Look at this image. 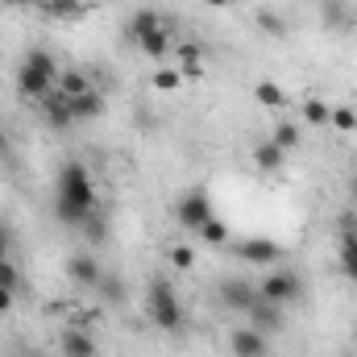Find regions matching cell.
<instances>
[{
    "mask_svg": "<svg viewBox=\"0 0 357 357\" xmlns=\"http://www.w3.org/2000/svg\"><path fill=\"white\" fill-rule=\"evenodd\" d=\"M96 212V183L84 162H63V171L54 178V216L67 229H79V220Z\"/></svg>",
    "mask_w": 357,
    "mask_h": 357,
    "instance_id": "cell-1",
    "label": "cell"
},
{
    "mask_svg": "<svg viewBox=\"0 0 357 357\" xmlns=\"http://www.w3.org/2000/svg\"><path fill=\"white\" fill-rule=\"evenodd\" d=\"M59 63H54V54L50 50H42V46H33V50H25V59L17 63V71H13V79H17V91L21 96H29V100H42V96H50V91L59 88Z\"/></svg>",
    "mask_w": 357,
    "mask_h": 357,
    "instance_id": "cell-2",
    "label": "cell"
},
{
    "mask_svg": "<svg viewBox=\"0 0 357 357\" xmlns=\"http://www.w3.org/2000/svg\"><path fill=\"white\" fill-rule=\"evenodd\" d=\"M146 312L150 320L162 328V333H178L183 328V303H178V291L171 287V278H150V291H146Z\"/></svg>",
    "mask_w": 357,
    "mask_h": 357,
    "instance_id": "cell-3",
    "label": "cell"
},
{
    "mask_svg": "<svg viewBox=\"0 0 357 357\" xmlns=\"http://www.w3.org/2000/svg\"><path fill=\"white\" fill-rule=\"evenodd\" d=\"M212 216H216V212H212V195H208L204 187H191V191H183L175 199V220L183 229H191V233H199Z\"/></svg>",
    "mask_w": 357,
    "mask_h": 357,
    "instance_id": "cell-4",
    "label": "cell"
},
{
    "mask_svg": "<svg viewBox=\"0 0 357 357\" xmlns=\"http://www.w3.org/2000/svg\"><path fill=\"white\" fill-rule=\"evenodd\" d=\"M258 295L270 299V303H278V307H287V303H295L303 295V278L295 270H274V274H266L258 282Z\"/></svg>",
    "mask_w": 357,
    "mask_h": 357,
    "instance_id": "cell-5",
    "label": "cell"
},
{
    "mask_svg": "<svg viewBox=\"0 0 357 357\" xmlns=\"http://www.w3.org/2000/svg\"><path fill=\"white\" fill-rule=\"evenodd\" d=\"M258 299H262L258 282H250V278H220V303L229 312H250Z\"/></svg>",
    "mask_w": 357,
    "mask_h": 357,
    "instance_id": "cell-6",
    "label": "cell"
},
{
    "mask_svg": "<svg viewBox=\"0 0 357 357\" xmlns=\"http://www.w3.org/2000/svg\"><path fill=\"white\" fill-rule=\"evenodd\" d=\"M233 254L241 262H250V266H274V262H282V245L270 241V237H250V241L233 245Z\"/></svg>",
    "mask_w": 357,
    "mask_h": 357,
    "instance_id": "cell-7",
    "label": "cell"
},
{
    "mask_svg": "<svg viewBox=\"0 0 357 357\" xmlns=\"http://www.w3.org/2000/svg\"><path fill=\"white\" fill-rule=\"evenodd\" d=\"M38 104H42V121H46L50 129H59V133H63V129H71V125H75V116H71V100H67L59 88L50 91V96H42Z\"/></svg>",
    "mask_w": 357,
    "mask_h": 357,
    "instance_id": "cell-8",
    "label": "cell"
},
{
    "mask_svg": "<svg viewBox=\"0 0 357 357\" xmlns=\"http://www.w3.org/2000/svg\"><path fill=\"white\" fill-rule=\"evenodd\" d=\"M245 320H250L258 333H266V337H274V333H282V328H287L282 307H278V303H270V299H258V303L245 312Z\"/></svg>",
    "mask_w": 357,
    "mask_h": 357,
    "instance_id": "cell-9",
    "label": "cell"
},
{
    "mask_svg": "<svg viewBox=\"0 0 357 357\" xmlns=\"http://www.w3.org/2000/svg\"><path fill=\"white\" fill-rule=\"evenodd\" d=\"M229 349H233V357H266V333H258L254 324H245V328H233V337H229Z\"/></svg>",
    "mask_w": 357,
    "mask_h": 357,
    "instance_id": "cell-10",
    "label": "cell"
},
{
    "mask_svg": "<svg viewBox=\"0 0 357 357\" xmlns=\"http://www.w3.org/2000/svg\"><path fill=\"white\" fill-rule=\"evenodd\" d=\"M100 262L91 258V254H71V262H67V278L75 282V287H88V291H96V282H100Z\"/></svg>",
    "mask_w": 357,
    "mask_h": 357,
    "instance_id": "cell-11",
    "label": "cell"
},
{
    "mask_svg": "<svg viewBox=\"0 0 357 357\" xmlns=\"http://www.w3.org/2000/svg\"><path fill=\"white\" fill-rule=\"evenodd\" d=\"M146 59H167L171 50H175V38H171V29L167 25H158V29H150V33H142L137 42H133Z\"/></svg>",
    "mask_w": 357,
    "mask_h": 357,
    "instance_id": "cell-12",
    "label": "cell"
},
{
    "mask_svg": "<svg viewBox=\"0 0 357 357\" xmlns=\"http://www.w3.org/2000/svg\"><path fill=\"white\" fill-rule=\"evenodd\" d=\"M96 295H100V303H108V307H125V303H129V287H125L121 274H100Z\"/></svg>",
    "mask_w": 357,
    "mask_h": 357,
    "instance_id": "cell-13",
    "label": "cell"
},
{
    "mask_svg": "<svg viewBox=\"0 0 357 357\" xmlns=\"http://www.w3.org/2000/svg\"><path fill=\"white\" fill-rule=\"evenodd\" d=\"M59 349H63V357H96V341H91L88 328H67Z\"/></svg>",
    "mask_w": 357,
    "mask_h": 357,
    "instance_id": "cell-14",
    "label": "cell"
},
{
    "mask_svg": "<svg viewBox=\"0 0 357 357\" xmlns=\"http://www.w3.org/2000/svg\"><path fill=\"white\" fill-rule=\"evenodd\" d=\"M38 8L46 17H59V21H79L88 17V0H38Z\"/></svg>",
    "mask_w": 357,
    "mask_h": 357,
    "instance_id": "cell-15",
    "label": "cell"
},
{
    "mask_svg": "<svg viewBox=\"0 0 357 357\" xmlns=\"http://www.w3.org/2000/svg\"><path fill=\"white\" fill-rule=\"evenodd\" d=\"M67 100H71V116H75V121H96V116H100V112H104V96H100V91H79V96H67Z\"/></svg>",
    "mask_w": 357,
    "mask_h": 357,
    "instance_id": "cell-16",
    "label": "cell"
},
{
    "mask_svg": "<svg viewBox=\"0 0 357 357\" xmlns=\"http://www.w3.org/2000/svg\"><path fill=\"white\" fill-rule=\"evenodd\" d=\"M282 162H287V154H282L274 142H258V146H254V167H258L262 175H278Z\"/></svg>",
    "mask_w": 357,
    "mask_h": 357,
    "instance_id": "cell-17",
    "label": "cell"
},
{
    "mask_svg": "<svg viewBox=\"0 0 357 357\" xmlns=\"http://www.w3.org/2000/svg\"><path fill=\"white\" fill-rule=\"evenodd\" d=\"M320 21H324L328 29H349V25H354V13H349L345 0H324V4H320Z\"/></svg>",
    "mask_w": 357,
    "mask_h": 357,
    "instance_id": "cell-18",
    "label": "cell"
},
{
    "mask_svg": "<svg viewBox=\"0 0 357 357\" xmlns=\"http://www.w3.org/2000/svg\"><path fill=\"white\" fill-rule=\"evenodd\" d=\"M79 237H84V241H91V245H100V241L108 237V216H104L100 208H96V212H88V216L79 220Z\"/></svg>",
    "mask_w": 357,
    "mask_h": 357,
    "instance_id": "cell-19",
    "label": "cell"
},
{
    "mask_svg": "<svg viewBox=\"0 0 357 357\" xmlns=\"http://www.w3.org/2000/svg\"><path fill=\"white\" fill-rule=\"evenodd\" d=\"M254 100H258L262 108H274V112H278V108L287 104V91L278 88L274 79H258V84H254Z\"/></svg>",
    "mask_w": 357,
    "mask_h": 357,
    "instance_id": "cell-20",
    "label": "cell"
},
{
    "mask_svg": "<svg viewBox=\"0 0 357 357\" xmlns=\"http://www.w3.org/2000/svg\"><path fill=\"white\" fill-rule=\"evenodd\" d=\"M158 25H162V13H158V8H137L133 21H129V38L137 42L142 33H150V29H158Z\"/></svg>",
    "mask_w": 357,
    "mask_h": 357,
    "instance_id": "cell-21",
    "label": "cell"
},
{
    "mask_svg": "<svg viewBox=\"0 0 357 357\" xmlns=\"http://www.w3.org/2000/svg\"><path fill=\"white\" fill-rule=\"evenodd\" d=\"M341 270H345V278H354L357 282V233H341Z\"/></svg>",
    "mask_w": 357,
    "mask_h": 357,
    "instance_id": "cell-22",
    "label": "cell"
},
{
    "mask_svg": "<svg viewBox=\"0 0 357 357\" xmlns=\"http://www.w3.org/2000/svg\"><path fill=\"white\" fill-rule=\"evenodd\" d=\"M270 142H274L282 154H291V150L299 146V125H291V121H278V125H274V133H270Z\"/></svg>",
    "mask_w": 357,
    "mask_h": 357,
    "instance_id": "cell-23",
    "label": "cell"
},
{
    "mask_svg": "<svg viewBox=\"0 0 357 357\" xmlns=\"http://www.w3.org/2000/svg\"><path fill=\"white\" fill-rule=\"evenodd\" d=\"M254 21H258V29H262L266 38H287V21H282L274 8H258V17H254Z\"/></svg>",
    "mask_w": 357,
    "mask_h": 357,
    "instance_id": "cell-24",
    "label": "cell"
},
{
    "mask_svg": "<svg viewBox=\"0 0 357 357\" xmlns=\"http://www.w3.org/2000/svg\"><path fill=\"white\" fill-rule=\"evenodd\" d=\"M328 116H333V104L307 96V104H303V121H312V125H328Z\"/></svg>",
    "mask_w": 357,
    "mask_h": 357,
    "instance_id": "cell-25",
    "label": "cell"
},
{
    "mask_svg": "<svg viewBox=\"0 0 357 357\" xmlns=\"http://www.w3.org/2000/svg\"><path fill=\"white\" fill-rule=\"evenodd\" d=\"M199 237H204V241H208V245H229V225H225V220H216V216H212V220H208V225H204V229H199Z\"/></svg>",
    "mask_w": 357,
    "mask_h": 357,
    "instance_id": "cell-26",
    "label": "cell"
},
{
    "mask_svg": "<svg viewBox=\"0 0 357 357\" xmlns=\"http://www.w3.org/2000/svg\"><path fill=\"white\" fill-rule=\"evenodd\" d=\"M150 84H154V88H158V91H175L178 84H183V71H178V67H158Z\"/></svg>",
    "mask_w": 357,
    "mask_h": 357,
    "instance_id": "cell-27",
    "label": "cell"
},
{
    "mask_svg": "<svg viewBox=\"0 0 357 357\" xmlns=\"http://www.w3.org/2000/svg\"><path fill=\"white\" fill-rule=\"evenodd\" d=\"M59 91H63V96H79V91H88V79H84L79 71H63V75H59Z\"/></svg>",
    "mask_w": 357,
    "mask_h": 357,
    "instance_id": "cell-28",
    "label": "cell"
},
{
    "mask_svg": "<svg viewBox=\"0 0 357 357\" xmlns=\"http://www.w3.org/2000/svg\"><path fill=\"white\" fill-rule=\"evenodd\" d=\"M0 287H4V291H17V287H21V270H17L13 258H0Z\"/></svg>",
    "mask_w": 357,
    "mask_h": 357,
    "instance_id": "cell-29",
    "label": "cell"
},
{
    "mask_svg": "<svg viewBox=\"0 0 357 357\" xmlns=\"http://www.w3.org/2000/svg\"><path fill=\"white\" fill-rule=\"evenodd\" d=\"M328 125H337L341 133H354V129H357V108H333Z\"/></svg>",
    "mask_w": 357,
    "mask_h": 357,
    "instance_id": "cell-30",
    "label": "cell"
},
{
    "mask_svg": "<svg viewBox=\"0 0 357 357\" xmlns=\"http://www.w3.org/2000/svg\"><path fill=\"white\" fill-rule=\"evenodd\" d=\"M171 266L175 270H191L195 266V250H191V245H175V250H171Z\"/></svg>",
    "mask_w": 357,
    "mask_h": 357,
    "instance_id": "cell-31",
    "label": "cell"
},
{
    "mask_svg": "<svg viewBox=\"0 0 357 357\" xmlns=\"http://www.w3.org/2000/svg\"><path fill=\"white\" fill-rule=\"evenodd\" d=\"M0 258H13V225L0 220Z\"/></svg>",
    "mask_w": 357,
    "mask_h": 357,
    "instance_id": "cell-32",
    "label": "cell"
},
{
    "mask_svg": "<svg viewBox=\"0 0 357 357\" xmlns=\"http://www.w3.org/2000/svg\"><path fill=\"white\" fill-rule=\"evenodd\" d=\"M13 295H17V291H4V287H0V316L13 312Z\"/></svg>",
    "mask_w": 357,
    "mask_h": 357,
    "instance_id": "cell-33",
    "label": "cell"
},
{
    "mask_svg": "<svg viewBox=\"0 0 357 357\" xmlns=\"http://www.w3.org/2000/svg\"><path fill=\"white\" fill-rule=\"evenodd\" d=\"M204 4H212V8H225V4H233V0H204Z\"/></svg>",
    "mask_w": 357,
    "mask_h": 357,
    "instance_id": "cell-34",
    "label": "cell"
},
{
    "mask_svg": "<svg viewBox=\"0 0 357 357\" xmlns=\"http://www.w3.org/2000/svg\"><path fill=\"white\" fill-rule=\"evenodd\" d=\"M0 4H13V8H17V4H29V0H0Z\"/></svg>",
    "mask_w": 357,
    "mask_h": 357,
    "instance_id": "cell-35",
    "label": "cell"
},
{
    "mask_svg": "<svg viewBox=\"0 0 357 357\" xmlns=\"http://www.w3.org/2000/svg\"><path fill=\"white\" fill-rule=\"evenodd\" d=\"M354 29H357V13H354Z\"/></svg>",
    "mask_w": 357,
    "mask_h": 357,
    "instance_id": "cell-36",
    "label": "cell"
},
{
    "mask_svg": "<svg viewBox=\"0 0 357 357\" xmlns=\"http://www.w3.org/2000/svg\"><path fill=\"white\" fill-rule=\"evenodd\" d=\"M354 199H357V183H354Z\"/></svg>",
    "mask_w": 357,
    "mask_h": 357,
    "instance_id": "cell-37",
    "label": "cell"
},
{
    "mask_svg": "<svg viewBox=\"0 0 357 357\" xmlns=\"http://www.w3.org/2000/svg\"><path fill=\"white\" fill-rule=\"evenodd\" d=\"M354 341H357V328H354Z\"/></svg>",
    "mask_w": 357,
    "mask_h": 357,
    "instance_id": "cell-38",
    "label": "cell"
},
{
    "mask_svg": "<svg viewBox=\"0 0 357 357\" xmlns=\"http://www.w3.org/2000/svg\"><path fill=\"white\" fill-rule=\"evenodd\" d=\"M25 357H38V354H25Z\"/></svg>",
    "mask_w": 357,
    "mask_h": 357,
    "instance_id": "cell-39",
    "label": "cell"
}]
</instances>
